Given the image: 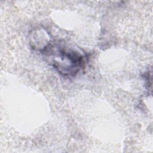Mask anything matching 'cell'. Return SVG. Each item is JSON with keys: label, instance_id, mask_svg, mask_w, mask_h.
I'll return each mask as SVG.
<instances>
[{"label": "cell", "instance_id": "obj_1", "mask_svg": "<svg viewBox=\"0 0 153 153\" xmlns=\"http://www.w3.org/2000/svg\"><path fill=\"white\" fill-rule=\"evenodd\" d=\"M42 51L51 57L52 65L63 75H74L83 66L84 56L75 49L51 43Z\"/></svg>", "mask_w": 153, "mask_h": 153}]
</instances>
